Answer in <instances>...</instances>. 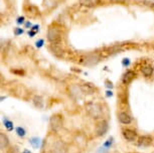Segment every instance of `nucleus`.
<instances>
[{"instance_id":"obj_1","label":"nucleus","mask_w":154,"mask_h":153,"mask_svg":"<svg viewBox=\"0 0 154 153\" xmlns=\"http://www.w3.org/2000/svg\"><path fill=\"white\" fill-rule=\"evenodd\" d=\"M87 112L93 119H102L103 118V107L98 103H90L87 105Z\"/></svg>"},{"instance_id":"obj_2","label":"nucleus","mask_w":154,"mask_h":153,"mask_svg":"<svg viewBox=\"0 0 154 153\" xmlns=\"http://www.w3.org/2000/svg\"><path fill=\"white\" fill-rule=\"evenodd\" d=\"M63 126V119L60 114H54L49 118V127L51 131L59 132Z\"/></svg>"},{"instance_id":"obj_3","label":"nucleus","mask_w":154,"mask_h":153,"mask_svg":"<svg viewBox=\"0 0 154 153\" xmlns=\"http://www.w3.org/2000/svg\"><path fill=\"white\" fill-rule=\"evenodd\" d=\"M69 146L65 141L63 140H57L51 144L49 152L51 153H68Z\"/></svg>"},{"instance_id":"obj_4","label":"nucleus","mask_w":154,"mask_h":153,"mask_svg":"<svg viewBox=\"0 0 154 153\" xmlns=\"http://www.w3.org/2000/svg\"><path fill=\"white\" fill-rule=\"evenodd\" d=\"M100 60L101 57L98 54L92 53L84 56L82 59V63L84 66H87V67H93V66H96L97 63H100Z\"/></svg>"},{"instance_id":"obj_5","label":"nucleus","mask_w":154,"mask_h":153,"mask_svg":"<svg viewBox=\"0 0 154 153\" xmlns=\"http://www.w3.org/2000/svg\"><path fill=\"white\" fill-rule=\"evenodd\" d=\"M109 130V123L107 120L102 119L95 126V134L97 137H103Z\"/></svg>"},{"instance_id":"obj_6","label":"nucleus","mask_w":154,"mask_h":153,"mask_svg":"<svg viewBox=\"0 0 154 153\" xmlns=\"http://www.w3.org/2000/svg\"><path fill=\"white\" fill-rule=\"evenodd\" d=\"M122 135H123L125 140L131 143L136 142L139 138L137 131H135V130H133V129H130V128H126V129L122 130Z\"/></svg>"},{"instance_id":"obj_7","label":"nucleus","mask_w":154,"mask_h":153,"mask_svg":"<svg viewBox=\"0 0 154 153\" xmlns=\"http://www.w3.org/2000/svg\"><path fill=\"white\" fill-rule=\"evenodd\" d=\"M48 40L51 43H57L60 40V31L56 27H51L48 30Z\"/></svg>"},{"instance_id":"obj_8","label":"nucleus","mask_w":154,"mask_h":153,"mask_svg":"<svg viewBox=\"0 0 154 153\" xmlns=\"http://www.w3.org/2000/svg\"><path fill=\"white\" fill-rule=\"evenodd\" d=\"M153 143V138L149 136V135H143L138 138V140L136 141L138 147H148L150 145H152Z\"/></svg>"},{"instance_id":"obj_9","label":"nucleus","mask_w":154,"mask_h":153,"mask_svg":"<svg viewBox=\"0 0 154 153\" xmlns=\"http://www.w3.org/2000/svg\"><path fill=\"white\" fill-rule=\"evenodd\" d=\"M118 120L119 122L123 125H129L132 123V116L130 114H128L127 112H119L118 113Z\"/></svg>"},{"instance_id":"obj_10","label":"nucleus","mask_w":154,"mask_h":153,"mask_svg":"<svg viewBox=\"0 0 154 153\" xmlns=\"http://www.w3.org/2000/svg\"><path fill=\"white\" fill-rule=\"evenodd\" d=\"M135 77H136L135 72H133L131 70H128L125 72L123 74V76H122V83H123L124 85H129V84L134 80Z\"/></svg>"},{"instance_id":"obj_11","label":"nucleus","mask_w":154,"mask_h":153,"mask_svg":"<svg viewBox=\"0 0 154 153\" xmlns=\"http://www.w3.org/2000/svg\"><path fill=\"white\" fill-rule=\"evenodd\" d=\"M69 92H71V95L74 98H81L83 96V93H84L82 87H80L78 85L72 86L71 88H69Z\"/></svg>"},{"instance_id":"obj_12","label":"nucleus","mask_w":154,"mask_h":153,"mask_svg":"<svg viewBox=\"0 0 154 153\" xmlns=\"http://www.w3.org/2000/svg\"><path fill=\"white\" fill-rule=\"evenodd\" d=\"M8 146H9V138L5 133L1 132L0 133V148L3 151L8 148Z\"/></svg>"},{"instance_id":"obj_13","label":"nucleus","mask_w":154,"mask_h":153,"mask_svg":"<svg viewBox=\"0 0 154 153\" xmlns=\"http://www.w3.org/2000/svg\"><path fill=\"white\" fill-rule=\"evenodd\" d=\"M49 50L53 53V54H54L57 57H62L63 56V48L60 47L57 43H53V44L49 47Z\"/></svg>"},{"instance_id":"obj_14","label":"nucleus","mask_w":154,"mask_h":153,"mask_svg":"<svg viewBox=\"0 0 154 153\" xmlns=\"http://www.w3.org/2000/svg\"><path fill=\"white\" fill-rule=\"evenodd\" d=\"M141 72H142V74H143L144 77L149 78V77H151L153 75L154 68L152 67V66H150V65H146V66H144V67H142Z\"/></svg>"},{"instance_id":"obj_15","label":"nucleus","mask_w":154,"mask_h":153,"mask_svg":"<svg viewBox=\"0 0 154 153\" xmlns=\"http://www.w3.org/2000/svg\"><path fill=\"white\" fill-rule=\"evenodd\" d=\"M101 0H81V5L87 7H95L100 4Z\"/></svg>"},{"instance_id":"obj_16","label":"nucleus","mask_w":154,"mask_h":153,"mask_svg":"<svg viewBox=\"0 0 154 153\" xmlns=\"http://www.w3.org/2000/svg\"><path fill=\"white\" fill-rule=\"evenodd\" d=\"M32 103H33V105L38 109H42L43 107H45V101H43L42 97L38 96V95H36V96L33 97Z\"/></svg>"},{"instance_id":"obj_17","label":"nucleus","mask_w":154,"mask_h":153,"mask_svg":"<svg viewBox=\"0 0 154 153\" xmlns=\"http://www.w3.org/2000/svg\"><path fill=\"white\" fill-rule=\"evenodd\" d=\"M3 125H4L5 128H6L7 131H12V130L14 129L13 122L10 119H8L7 117H4L3 118Z\"/></svg>"},{"instance_id":"obj_18","label":"nucleus","mask_w":154,"mask_h":153,"mask_svg":"<svg viewBox=\"0 0 154 153\" xmlns=\"http://www.w3.org/2000/svg\"><path fill=\"white\" fill-rule=\"evenodd\" d=\"M42 142V141L40 140V138H38V137H32L29 139V143L31 144V146H32L33 148H39L40 143Z\"/></svg>"},{"instance_id":"obj_19","label":"nucleus","mask_w":154,"mask_h":153,"mask_svg":"<svg viewBox=\"0 0 154 153\" xmlns=\"http://www.w3.org/2000/svg\"><path fill=\"white\" fill-rule=\"evenodd\" d=\"M15 132H16L17 136L20 137V138H24L25 135H26V131H25V129L22 128V127H16Z\"/></svg>"},{"instance_id":"obj_20","label":"nucleus","mask_w":154,"mask_h":153,"mask_svg":"<svg viewBox=\"0 0 154 153\" xmlns=\"http://www.w3.org/2000/svg\"><path fill=\"white\" fill-rule=\"evenodd\" d=\"M113 140H114V139H113V137H110L109 139L103 144V146L105 147V148H107V149H110L112 147V145H113V142H114Z\"/></svg>"},{"instance_id":"obj_21","label":"nucleus","mask_w":154,"mask_h":153,"mask_svg":"<svg viewBox=\"0 0 154 153\" xmlns=\"http://www.w3.org/2000/svg\"><path fill=\"white\" fill-rule=\"evenodd\" d=\"M122 50V47H119V45H115V47H112L109 50L110 51V54H117L119 53V51H121Z\"/></svg>"},{"instance_id":"obj_22","label":"nucleus","mask_w":154,"mask_h":153,"mask_svg":"<svg viewBox=\"0 0 154 153\" xmlns=\"http://www.w3.org/2000/svg\"><path fill=\"white\" fill-rule=\"evenodd\" d=\"M23 33V29L22 28H19V27H16L15 29H14V34L15 35H20V34Z\"/></svg>"},{"instance_id":"obj_23","label":"nucleus","mask_w":154,"mask_h":153,"mask_svg":"<svg viewBox=\"0 0 154 153\" xmlns=\"http://www.w3.org/2000/svg\"><path fill=\"white\" fill-rule=\"evenodd\" d=\"M43 43H45V41H43V39H39V40H37V41H36V43H35V44H36V47H42V45H43Z\"/></svg>"},{"instance_id":"obj_24","label":"nucleus","mask_w":154,"mask_h":153,"mask_svg":"<svg viewBox=\"0 0 154 153\" xmlns=\"http://www.w3.org/2000/svg\"><path fill=\"white\" fill-rule=\"evenodd\" d=\"M122 65H123L124 67H128V66L130 65V60L129 59H124L123 62H122Z\"/></svg>"},{"instance_id":"obj_25","label":"nucleus","mask_w":154,"mask_h":153,"mask_svg":"<svg viewBox=\"0 0 154 153\" xmlns=\"http://www.w3.org/2000/svg\"><path fill=\"white\" fill-rule=\"evenodd\" d=\"M17 23H18V24H22V23H24V17H23V16L18 17V18H17Z\"/></svg>"},{"instance_id":"obj_26","label":"nucleus","mask_w":154,"mask_h":153,"mask_svg":"<svg viewBox=\"0 0 154 153\" xmlns=\"http://www.w3.org/2000/svg\"><path fill=\"white\" fill-rule=\"evenodd\" d=\"M106 96H107V97H112V96H113L112 91H107V92H106Z\"/></svg>"},{"instance_id":"obj_27","label":"nucleus","mask_w":154,"mask_h":153,"mask_svg":"<svg viewBox=\"0 0 154 153\" xmlns=\"http://www.w3.org/2000/svg\"><path fill=\"white\" fill-rule=\"evenodd\" d=\"M35 33H36V31H29V32H28V35L29 36H33V35H35Z\"/></svg>"},{"instance_id":"obj_28","label":"nucleus","mask_w":154,"mask_h":153,"mask_svg":"<svg viewBox=\"0 0 154 153\" xmlns=\"http://www.w3.org/2000/svg\"><path fill=\"white\" fill-rule=\"evenodd\" d=\"M32 30H34V31H36V30H38L39 29V25H34V26L31 28Z\"/></svg>"},{"instance_id":"obj_29","label":"nucleus","mask_w":154,"mask_h":153,"mask_svg":"<svg viewBox=\"0 0 154 153\" xmlns=\"http://www.w3.org/2000/svg\"><path fill=\"white\" fill-rule=\"evenodd\" d=\"M112 2H116V3H122V2H124L125 0H111Z\"/></svg>"},{"instance_id":"obj_30","label":"nucleus","mask_w":154,"mask_h":153,"mask_svg":"<svg viewBox=\"0 0 154 153\" xmlns=\"http://www.w3.org/2000/svg\"><path fill=\"white\" fill-rule=\"evenodd\" d=\"M22 153H32V152H31L30 150H28V149H24L22 151Z\"/></svg>"},{"instance_id":"obj_31","label":"nucleus","mask_w":154,"mask_h":153,"mask_svg":"<svg viewBox=\"0 0 154 153\" xmlns=\"http://www.w3.org/2000/svg\"><path fill=\"white\" fill-rule=\"evenodd\" d=\"M25 26H26V27H29V26H31V23H30L29 21H28V22H26V23H25Z\"/></svg>"}]
</instances>
